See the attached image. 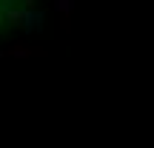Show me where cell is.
<instances>
[{
    "mask_svg": "<svg viewBox=\"0 0 154 148\" xmlns=\"http://www.w3.org/2000/svg\"><path fill=\"white\" fill-rule=\"evenodd\" d=\"M9 54H17V57H29V54H32V49H26V43H17L14 49L9 51Z\"/></svg>",
    "mask_w": 154,
    "mask_h": 148,
    "instance_id": "obj_1",
    "label": "cell"
},
{
    "mask_svg": "<svg viewBox=\"0 0 154 148\" xmlns=\"http://www.w3.org/2000/svg\"><path fill=\"white\" fill-rule=\"evenodd\" d=\"M54 9H57V11H63V14H69V11H72V0H57Z\"/></svg>",
    "mask_w": 154,
    "mask_h": 148,
    "instance_id": "obj_2",
    "label": "cell"
}]
</instances>
